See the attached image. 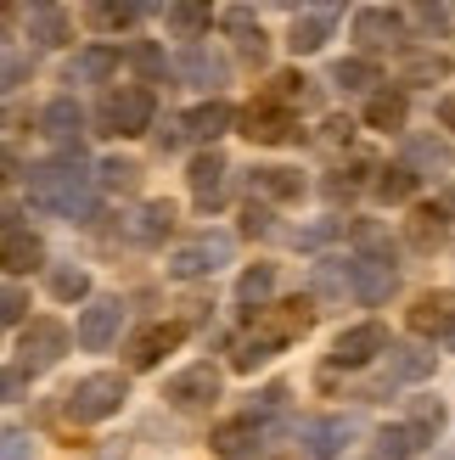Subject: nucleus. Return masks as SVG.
<instances>
[{"label":"nucleus","instance_id":"9b49d317","mask_svg":"<svg viewBox=\"0 0 455 460\" xmlns=\"http://www.w3.org/2000/svg\"><path fill=\"white\" fill-rule=\"evenodd\" d=\"M242 135L254 146H292V141H304L299 119H292L287 107H270V102H259V107L242 112Z\"/></svg>","mask_w":455,"mask_h":460},{"label":"nucleus","instance_id":"f8f14e48","mask_svg":"<svg viewBox=\"0 0 455 460\" xmlns=\"http://www.w3.org/2000/svg\"><path fill=\"white\" fill-rule=\"evenodd\" d=\"M186 320H157V326H147L141 337L129 342V371H152V365H164L180 342H186Z\"/></svg>","mask_w":455,"mask_h":460},{"label":"nucleus","instance_id":"a211bd4d","mask_svg":"<svg viewBox=\"0 0 455 460\" xmlns=\"http://www.w3.org/2000/svg\"><path fill=\"white\" fill-rule=\"evenodd\" d=\"M399 287L394 259H371V252H354V304H388V292Z\"/></svg>","mask_w":455,"mask_h":460},{"label":"nucleus","instance_id":"58836bf2","mask_svg":"<svg viewBox=\"0 0 455 460\" xmlns=\"http://www.w3.org/2000/svg\"><path fill=\"white\" fill-rule=\"evenodd\" d=\"M270 107H292V102H315V90H309V79L304 74H276V79H270V96H264Z\"/></svg>","mask_w":455,"mask_h":460},{"label":"nucleus","instance_id":"a878e982","mask_svg":"<svg viewBox=\"0 0 455 460\" xmlns=\"http://www.w3.org/2000/svg\"><path fill=\"white\" fill-rule=\"evenodd\" d=\"M354 297V259H321L315 264V304H343Z\"/></svg>","mask_w":455,"mask_h":460},{"label":"nucleus","instance_id":"4c0bfd02","mask_svg":"<svg viewBox=\"0 0 455 460\" xmlns=\"http://www.w3.org/2000/svg\"><path fill=\"white\" fill-rule=\"evenodd\" d=\"M152 6H135V0H107V6H90L85 17L96 22V29H129V22H141Z\"/></svg>","mask_w":455,"mask_h":460},{"label":"nucleus","instance_id":"6e6552de","mask_svg":"<svg viewBox=\"0 0 455 460\" xmlns=\"http://www.w3.org/2000/svg\"><path fill=\"white\" fill-rule=\"evenodd\" d=\"M119 332H124V304H119V297H90L74 337H79L85 354H102V349H112V342H119Z\"/></svg>","mask_w":455,"mask_h":460},{"label":"nucleus","instance_id":"a19ab883","mask_svg":"<svg viewBox=\"0 0 455 460\" xmlns=\"http://www.w3.org/2000/svg\"><path fill=\"white\" fill-rule=\"evenodd\" d=\"M337 236H343V219H315V225H304V230H292V247L321 252V247H332Z\"/></svg>","mask_w":455,"mask_h":460},{"label":"nucleus","instance_id":"c85d7f7f","mask_svg":"<svg viewBox=\"0 0 455 460\" xmlns=\"http://www.w3.org/2000/svg\"><path fill=\"white\" fill-rule=\"evenodd\" d=\"M405 119H411V102H405V90H377L366 102V129H382V135H399Z\"/></svg>","mask_w":455,"mask_h":460},{"label":"nucleus","instance_id":"8fccbe9b","mask_svg":"<svg viewBox=\"0 0 455 460\" xmlns=\"http://www.w3.org/2000/svg\"><path fill=\"white\" fill-rule=\"evenodd\" d=\"M0 460H34V438L22 427H12L6 432V449H0Z\"/></svg>","mask_w":455,"mask_h":460},{"label":"nucleus","instance_id":"f704fd0d","mask_svg":"<svg viewBox=\"0 0 455 460\" xmlns=\"http://www.w3.org/2000/svg\"><path fill=\"white\" fill-rule=\"evenodd\" d=\"M444 236H450V219L439 214V202H433V208H416V214H411V247L433 252V247H444Z\"/></svg>","mask_w":455,"mask_h":460},{"label":"nucleus","instance_id":"7ed1b4c3","mask_svg":"<svg viewBox=\"0 0 455 460\" xmlns=\"http://www.w3.org/2000/svg\"><path fill=\"white\" fill-rule=\"evenodd\" d=\"M124 399H129V376H119V371H90V376H79V382L62 394V410H67L74 421L90 427V421L119 416Z\"/></svg>","mask_w":455,"mask_h":460},{"label":"nucleus","instance_id":"aec40b11","mask_svg":"<svg viewBox=\"0 0 455 460\" xmlns=\"http://www.w3.org/2000/svg\"><path fill=\"white\" fill-rule=\"evenodd\" d=\"M174 219H180V208L169 197H152V202H141V208L129 214V225H124V236L135 242V247H152V242H164L169 230H174Z\"/></svg>","mask_w":455,"mask_h":460},{"label":"nucleus","instance_id":"6ab92c4d","mask_svg":"<svg viewBox=\"0 0 455 460\" xmlns=\"http://www.w3.org/2000/svg\"><path fill=\"white\" fill-rule=\"evenodd\" d=\"M40 129L51 135L62 152H74V146H79V135H85V107H79L74 96H51V102L40 107Z\"/></svg>","mask_w":455,"mask_h":460},{"label":"nucleus","instance_id":"864d4df0","mask_svg":"<svg viewBox=\"0 0 455 460\" xmlns=\"http://www.w3.org/2000/svg\"><path fill=\"white\" fill-rule=\"evenodd\" d=\"M22 382H29V371H17V365H6V382H0V394H6V404L22 399Z\"/></svg>","mask_w":455,"mask_h":460},{"label":"nucleus","instance_id":"20e7f679","mask_svg":"<svg viewBox=\"0 0 455 460\" xmlns=\"http://www.w3.org/2000/svg\"><path fill=\"white\" fill-rule=\"evenodd\" d=\"M67 326L62 320H51V314H40V320H29V326L17 332V371H29V376H40V371H51V365H62V354H67Z\"/></svg>","mask_w":455,"mask_h":460},{"label":"nucleus","instance_id":"dca6fc26","mask_svg":"<svg viewBox=\"0 0 455 460\" xmlns=\"http://www.w3.org/2000/svg\"><path fill=\"white\" fill-rule=\"evenodd\" d=\"M6 275H29V270H40L45 264V242L34 236V230H22V214H17V202L6 208Z\"/></svg>","mask_w":455,"mask_h":460},{"label":"nucleus","instance_id":"4be33fe9","mask_svg":"<svg viewBox=\"0 0 455 460\" xmlns=\"http://www.w3.org/2000/svg\"><path fill=\"white\" fill-rule=\"evenodd\" d=\"M225 174H231V164H225L219 152H197V157H192L186 186H192V197L202 202V208H214V202L225 197Z\"/></svg>","mask_w":455,"mask_h":460},{"label":"nucleus","instance_id":"39448f33","mask_svg":"<svg viewBox=\"0 0 455 460\" xmlns=\"http://www.w3.org/2000/svg\"><path fill=\"white\" fill-rule=\"evenodd\" d=\"M225 264H231V236H225V230H202V236L180 242L169 252V275H174V281H209V275L225 270Z\"/></svg>","mask_w":455,"mask_h":460},{"label":"nucleus","instance_id":"5fc2aeb1","mask_svg":"<svg viewBox=\"0 0 455 460\" xmlns=\"http://www.w3.org/2000/svg\"><path fill=\"white\" fill-rule=\"evenodd\" d=\"M439 124L455 135V90H444V96H439Z\"/></svg>","mask_w":455,"mask_h":460},{"label":"nucleus","instance_id":"412c9836","mask_svg":"<svg viewBox=\"0 0 455 460\" xmlns=\"http://www.w3.org/2000/svg\"><path fill=\"white\" fill-rule=\"evenodd\" d=\"M174 74L186 79V84L219 90L225 79H231V67H225V57H219V51H209V45H186V51H180V62H174Z\"/></svg>","mask_w":455,"mask_h":460},{"label":"nucleus","instance_id":"ea45409f","mask_svg":"<svg viewBox=\"0 0 455 460\" xmlns=\"http://www.w3.org/2000/svg\"><path fill=\"white\" fill-rule=\"evenodd\" d=\"M209 22H214V12H209V6H169V29H174L180 40H192V45H202L197 34L209 29Z\"/></svg>","mask_w":455,"mask_h":460},{"label":"nucleus","instance_id":"3c124183","mask_svg":"<svg viewBox=\"0 0 455 460\" xmlns=\"http://www.w3.org/2000/svg\"><path fill=\"white\" fill-rule=\"evenodd\" d=\"M281 399H287V387H281V382H270L264 394H254V404H247V416H270V410H281Z\"/></svg>","mask_w":455,"mask_h":460},{"label":"nucleus","instance_id":"9d476101","mask_svg":"<svg viewBox=\"0 0 455 460\" xmlns=\"http://www.w3.org/2000/svg\"><path fill=\"white\" fill-rule=\"evenodd\" d=\"M388 349H394V342H388V332H382V320H360V326L337 332V342H332V365L360 371V365H371L377 354H388Z\"/></svg>","mask_w":455,"mask_h":460},{"label":"nucleus","instance_id":"f257e3e1","mask_svg":"<svg viewBox=\"0 0 455 460\" xmlns=\"http://www.w3.org/2000/svg\"><path fill=\"white\" fill-rule=\"evenodd\" d=\"M22 180H29V202L40 214L79 219V225L96 214V186H90V174L79 169V152H62L51 164H34Z\"/></svg>","mask_w":455,"mask_h":460},{"label":"nucleus","instance_id":"473e14b6","mask_svg":"<svg viewBox=\"0 0 455 460\" xmlns=\"http://www.w3.org/2000/svg\"><path fill=\"white\" fill-rule=\"evenodd\" d=\"M45 287H51L57 304H85V297H90V270H79V264H51Z\"/></svg>","mask_w":455,"mask_h":460},{"label":"nucleus","instance_id":"09e8293b","mask_svg":"<svg viewBox=\"0 0 455 460\" xmlns=\"http://www.w3.org/2000/svg\"><path fill=\"white\" fill-rule=\"evenodd\" d=\"M152 141H157V152L186 146V119H164V129H152Z\"/></svg>","mask_w":455,"mask_h":460},{"label":"nucleus","instance_id":"2eb2a0df","mask_svg":"<svg viewBox=\"0 0 455 460\" xmlns=\"http://www.w3.org/2000/svg\"><path fill=\"white\" fill-rule=\"evenodd\" d=\"M354 432H360V416H321V421L304 427V455L309 460H337Z\"/></svg>","mask_w":455,"mask_h":460},{"label":"nucleus","instance_id":"393cba45","mask_svg":"<svg viewBox=\"0 0 455 460\" xmlns=\"http://www.w3.org/2000/svg\"><path fill=\"white\" fill-rule=\"evenodd\" d=\"M259 432H264L259 416H236V421H219L209 444H214V455L236 460V455H254V449H259Z\"/></svg>","mask_w":455,"mask_h":460},{"label":"nucleus","instance_id":"bb28decb","mask_svg":"<svg viewBox=\"0 0 455 460\" xmlns=\"http://www.w3.org/2000/svg\"><path fill=\"white\" fill-rule=\"evenodd\" d=\"M427 444H433V432H422V427H411V421L382 427V432H377V460H416Z\"/></svg>","mask_w":455,"mask_h":460},{"label":"nucleus","instance_id":"49530a36","mask_svg":"<svg viewBox=\"0 0 455 460\" xmlns=\"http://www.w3.org/2000/svg\"><path fill=\"white\" fill-rule=\"evenodd\" d=\"M29 67H34V62H22V51H6V67H0V90H6V96H12V90H22Z\"/></svg>","mask_w":455,"mask_h":460},{"label":"nucleus","instance_id":"c03bdc74","mask_svg":"<svg viewBox=\"0 0 455 460\" xmlns=\"http://www.w3.org/2000/svg\"><path fill=\"white\" fill-rule=\"evenodd\" d=\"M0 320H6V326H17V332L29 326V292H22L17 281H12L6 292H0Z\"/></svg>","mask_w":455,"mask_h":460},{"label":"nucleus","instance_id":"13d9d810","mask_svg":"<svg viewBox=\"0 0 455 460\" xmlns=\"http://www.w3.org/2000/svg\"><path fill=\"white\" fill-rule=\"evenodd\" d=\"M444 349H450V354H455V337H450V342H444Z\"/></svg>","mask_w":455,"mask_h":460},{"label":"nucleus","instance_id":"cd10ccee","mask_svg":"<svg viewBox=\"0 0 455 460\" xmlns=\"http://www.w3.org/2000/svg\"><path fill=\"white\" fill-rule=\"evenodd\" d=\"M67 12L51 6V0H40V6H29V40L40 45V51H57V45H67Z\"/></svg>","mask_w":455,"mask_h":460},{"label":"nucleus","instance_id":"72a5a7b5","mask_svg":"<svg viewBox=\"0 0 455 460\" xmlns=\"http://www.w3.org/2000/svg\"><path fill=\"white\" fill-rule=\"evenodd\" d=\"M332 84H343V90H371V96H377L382 74H377L371 57H343V62H332Z\"/></svg>","mask_w":455,"mask_h":460},{"label":"nucleus","instance_id":"5701e85b","mask_svg":"<svg viewBox=\"0 0 455 460\" xmlns=\"http://www.w3.org/2000/svg\"><path fill=\"white\" fill-rule=\"evenodd\" d=\"M119 74V45H85L67 62V84H107Z\"/></svg>","mask_w":455,"mask_h":460},{"label":"nucleus","instance_id":"f03ea898","mask_svg":"<svg viewBox=\"0 0 455 460\" xmlns=\"http://www.w3.org/2000/svg\"><path fill=\"white\" fill-rule=\"evenodd\" d=\"M157 119V96L152 84H112L102 107H96V135H119V141H135V135H147Z\"/></svg>","mask_w":455,"mask_h":460},{"label":"nucleus","instance_id":"de8ad7c7","mask_svg":"<svg viewBox=\"0 0 455 460\" xmlns=\"http://www.w3.org/2000/svg\"><path fill=\"white\" fill-rule=\"evenodd\" d=\"M411 164H427V169H450V146H439V141H411Z\"/></svg>","mask_w":455,"mask_h":460},{"label":"nucleus","instance_id":"7c9ffc66","mask_svg":"<svg viewBox=\"0 0 455 460\" xmlns=\"http://www.w3.org/2000/svg\"><path fill=\"white\" fill-rule=\"evenodd\" d=\"M276 354H281V342H270L259 326H247V332L231 342V371H242V376H247V371H259V365H270Z\"/></svg>","mask_w":455,"mask_h":460},{"label":"nucleus","instance_id":"4d7b16f0","mask_svg":"<svg viewBox=\"0 0 455 460\" xmlns=\"http://www.w3.org/2000/svg\"><path fill=\"white\" fill-rule=\"evenodd\" d=\"M439 460H455V449H444V455H439Z\"/></svg>","mask_w":455,"mask_h":460},{"label":"nucleus","instance_id":"37998d69","mask_svg":"<svg viewBox=\"0 0 455 460\" xmlns=\"http://www.w3.org/2000/svg\"><path fill=\"white\" fill-rule=\"evenodd\" d=\"M96 174H102V191H129L135 180H141V169H135L129 157H107V164H102Z\"/></svg>","mask_w":455,"mask_h":460},{"label":"nucleus","instance_id":"b1692460","mask_svg":"<svg viewBox=\"0 0 455 460\" xmlns=\"http://www.w3.org/2000/svg\"><path fill=\"white\" fill-rule=\"evenodd\" d=\"M247 191H254L259 202H299V197H304V174L270 164V169H254V174H247Z\"/></svg>","mask_w":455,"mask_h":460},{"label":"nucleus","instance_id":"1a4fd4ad","mask_svg":"<svg viewBox=\"0 0 455 460\" xmlns=\"http://www.w3.org/2000/svg\"><path fill=\"white\" fill-rule=\"evenodd\" d=\"M219 387H225V376L214 371V365H186L180 376L164 382V399H169L174 410H186V416H192V410H209V404L219 399Z\"/></svg>","mask_w":455,"mask_h":460},{"label":"nucleus","instance_id":"ddd939ff","mask_svg":"<svg viewBox=\"0 0 455 460\" xmlns=\"http://www.w3.org/2000/svg\"><path fill=\"white\" fill-rule=\"evenodd\" d=\"M242 124V112L231 107V102H202V107H192L186 112V141H197L202 152H214V141H219V135H231Z\"/></svg>","mask_w":455,"mask_h":460},{"label":"nucleus","instance_id":"f3484780","mask_svg":"<svg viewBox=\"0 0 455 460\" xmlns=\"http://www.w3.org/2000/svg\"><path fill=\"white\" fill-rule=\"evenodd\" d=\"M411 332L416 337H455V292H422L416 304H411Z\"/></svg>","mask_w":455,"mask_h":460},{"label":"nucleus","instance_id":"c9c22d12","mask_svg":"<svg viewBox=\"0 0 455 460\" xmlns=\"http://www.w3.org/2000/svg\"><path fill=\"white\" fill-rule=\"evenodd\" d=\"M399 79H405V84H439V79H450V57H439V51H416V57L399 62Z\"/></svg>","mask_w":455,"mask_h":460},{"label":"nucleus","instance_id":"a18cd8bd","mask_svg":"<svg viewBox=\"0 0 455 460\" xmlns=\"http://www.w3.org/2000/svg\"><path fill=\"white\" fill-rule=\"evenodd\" d=\"M411 427H422V432H433V438H439V427H444V404H439V399H416V404H411Z\"/></svg>","mask_w":455,"mask_h":460},{"label":"nucleus","instance_id":"c756f323","mask_svg":"<svg viewBox=\"0 0 455 460\" xmlns=\"http://www.w3.org/2000/svg\"><path fill=\"white\" fill-rule=\"evenodd\" d=\"M270 292H276V264H247V270L236 275V304H242L247 314L270 309Z\"/></svg>","mask_w":455,"mask_h":460},{"label":"nucleus","instance_id":"4468645a","mask_svg":"<svg viewBox=\"0 0 455 460\" xmlns=\"http://www.w3.org/2000/svg\"><path fill=\"white\" fill-rule=\"evenodd\" d=\"M337 17H343L337 6H309V12H299V17H292V29H287V51H292V57H315V51L332 40Z\"/></svg>","mask_w":455,"mask_h":460},{"label":"nucleus","instance_id":"79ce46f5","mask_svg":"<svg viewBox=\"0 0 455 460\" xmlns=\"http://www.w3.org/2000/svg\"><path fill=\"white\" fill-rule=\"evenodd\" d=\"M129 62H135V74H141L147 84H157L169 74V62H164V51H157L152 40H141V45H129Z\"/></svg>","mask_w":455,"mask_h":460},{"label":"nucleus","instance_id":"423d86ee","mask_svg":"<svg viewBox=\"0 0 455 460\" xmlns=\"http://www.w3.org/2000/svg\"><path fill=\"white\" fill-rule=\"evenodd\" d=\"M315 297H287V304H270V309H259V314H247V326H259L270 342H299V337H309V326H315Z\"/></svg>","mask_w":455,"mask_h":460},{"label":"nucleus","instance_id":"2f4dec72","mask_svg":"<svg viewBox=\"0 0 455 460\" xmlns=\"http://www.w3.org/2000/svg\"><path fill=\"white\" fill-rule=\"evenodd\" d=\"M422 376H433V354L427 349H388V371H382V394L399 382H422Z\"/></svg>","mask_w":455,"mask_h":460},{"label":"nucleus","instance_id":"6e6d98bb","mask_svg":"<svg viewBox=\"0 0 455 460\" xmlns=\"http://www.w3.org/2000/svg\"><path fill=\"white\" fill-rule=\"evenodd\" d=\"M439 214L455 225V186H444V191H439Z\"/></svg>","mask_w":455,"mask_h":460},{"label":"nucleus","instance_id":"e433bc0d","mask_svg":"<svg viewBox=\"0 0 455 460\" xmlns=\"http://www.w3.org/2000/svg\"><path fill=\"white\" fill-rule=\"evenodd\" d=\"M377 174H382V180H377V197H382V202H411V197H416V180H422V174H416L411 164H388V169H377Z\"/></svg>","mask_w":455,"mask_h":460},{"label":"nucleus","instance_id":"603ef678","mask_svg":"<svg viewBox=\"0 0 455 460\" xmlns=\"http://www.w3.org/2000/svg\"><path fill=\"white\" fill-rule=\"evenodd\" d=\"M242 230H247V236H270V230H276V225H270V208H259V202H247Z\"/></svg>","mask_w":455,"mask_h":460},{"label":"nucleus","instance_id":"0eeeda50","mask_svg":"<svg viewBox=\"0 0 455 460\" xmlns=\"http://www.w3.org/2000/svg\"><path fill=\"white\" fill-rule=\"evenodd\" d=\"M405 17H411V12H394V6H360L354 22H349V34H354L360 51L371 57V51H388V45L405 40Z\"/></svg>","mask_w":455,"mask_h":460}]
</instances>
